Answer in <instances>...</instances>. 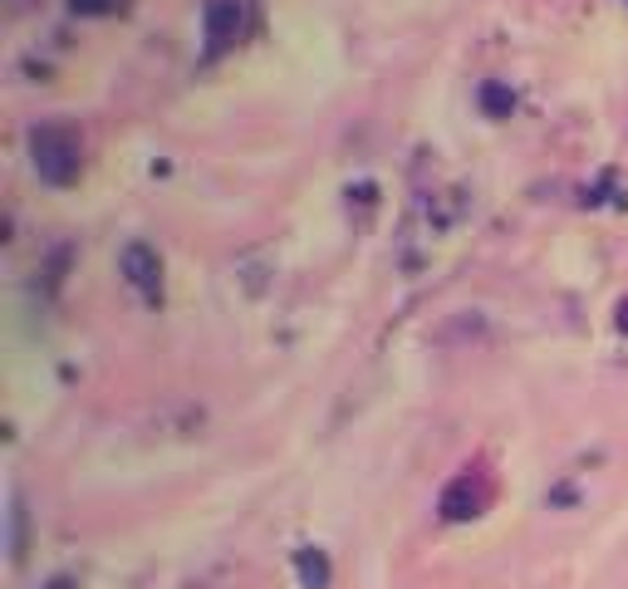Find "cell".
<instances>
[{
	"label": "cell",
	"mask_w": 628,
	"mask_h": 589,
	"mask_svg": "<svg viewBox=\"0 0 628 589\" xmlns=\"http://www.w3.org/2000/svg\"><path fill=\"white\" fill-rule=\"evenodd\" d=\"M30 163H35V177L49 187H75L83 173V147L69 129L59 123H45V129L30 133Z\"/></svg>",
	"instance_id": "obj_1"
},
{
	"label": "cell",
	"mask_w": 628,
	"mask_h": 589,
	"mask_svg": "<svg viewBox=\"0 0 628 589\" xmlns=\"http://www.w3.org/2000/svg\"><path fill=\"white\" fill-rule=\"evenodd\" d=\"M119 270L143 300H153V304L162 300V260H157V251L148 246V241H128L123 256H119Z\"/></svg>",
	"instance_id": "obj_2"
},
{
	"label": "cell",
	"mask_w": 628,
	"mask_h": 589,
	"mask_svg": "<svg viewBox=\"0 0 628 589\" xmlns=\"http://www.w3.org/2000/svg\"><path fill=\"white\" fill-rule=\"evenodd\" d=\"M491 501V487L481 471H462V477L447 481L442 501H437V511H442V521H471V515H481Z\"/></svg>",
	"instance_id": "obj_3"
},
{
	"label": "cell",
	"mask_w": 628,
	"mask_h": 589,
	"mask_svg": "<svg viewBox=\"0 0 628 589\" xmlns=\"http://www.w3.org/2000/svg\"><path fill=\"white\" fill-rule=\"evenodd\" d=\"M202 25H206V55H222V49H232L240 40L246 5H240V0H206Z\"/></svg>",
	"instance_id": "obj_4"
},
{
	"label": "cell",
	"mask_w": 628,
	"mask_h": 589,
	"mask_svg": "<svg viewBox=\"0 0 628 589\" xmlns=\"http://www.w3.org/2000/svg\"><path fill=\"white\" fill-rule=\"evenodd\" d=\"M295 575H300V585L305 589H329V580H334L329 555L314 551V545H300L295 551Z\"/></svg>",
	"instance_id": "obj_5"
},
{
	"label": "cell",
	"mask_w": 628,
	"mask_h": 589,
	"mask_svg": "<svg viewBox=\"0 0 628 589\" xmlns=\"http://www.w3.org/2000/svg\"><path fill=\"white\" fill-rule=\"evenodd\" d=\"M481 109H486V119H511L516 93H511L501 79H486V84H481Z\"/></svg>",
	"instance_id": "obj_6"
},
{
	"label": "cell",
	"mask_w": 628,
	"mask_h": 589,
	"mask_svg": "<svg viewBox=\"0 0 628 589\" xmlns=\"http://www.w3.org/2000/svg\"><path fill=\"white\" fill-rule=\"evenodd\" d=\"M75 5V15H109V10H119L123 0H69Z\"/></svg>",
	"instance_id": "obj_7"
},
{
	"label": "cell",
	"mask_w": 628,
	"mask_h": 589,
	"mask_svg": "<svg viewBox=\"0 0 628 589\" xmlns=\"http://www.w3.org/2000/svg\"><path fill=\"white\" fill-rule=\"evenodd\" d=\"M45 589H79V585H75V580H69V575H55V580H49Z\"/></svg>",
	"instance_id": "obj_8"
},
{
	"label": "cell",
	"mask_w": 628,
	"mask_h": 589,
	"mask_svg": "<svg viewBox=\"0 0 628 589\" xmlns=\"http://www.w3.org/2000/svg\"><path fill=\"white\" fill-rule=\"evenodd\" d=\"M619 330H628V300L619 304Z\"/></svg>",
	"instance_id": "obj_9"
}]
</instances>
